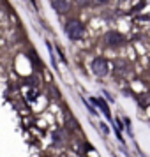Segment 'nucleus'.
<instances>
[{
    "mask_svg": "<svg viewBox=\"0 0 150 157\" xmlns=\"http://www.w3.org/2000/svg\"><path fill=\"white\" fill-rule=\"evenodd\" d=\"M65 32H67L69 39H72V41H79V39L83 37V34H85V29H83V25H81L79 21H69L67 23Z\"/></svg>",
    "mask_w": 150,
    "mask_h": 157,
    "instance_id": "nucleus-1",
    "label": "nucleus"
},
{
    "mask_svg": "<svg viewBox=\"0 0 150 157\" xmlns=\"http://www.w3.org/2000/svg\"><path fill=\"white\" fill-rule=\"evenodd\" d=\"M92 71L95 76H106L108 72H110V65L104 58H95L92 62Z\"/></svg>",
    "mask_w": 150,
    "mask_h": 157,
    "instance_id": "nucleus-2",
    "label": "nucleus"
},
{
    "mask_svg": "<svg viewBox=\"0 0 150 157\" xmlns=\"http://www.w3.org/2000/svg\"><path fill=\"white\" fill-rule=\"evenodd\" d=\"M106 43L110 46H120V44H124V37L118 32H110L106 36Z\"/></svg>",
    "mask_w": 150,
    "mask_h": 157,
    "instance_id": "nucleus-3",
    "label": "nucleus"
},
{
    "mask_svg": "<svg viewBox=\"0 0 150 157\" xmlns=\"http://www.w3.org/2000/svg\"><path fill=\"white\" fill-rule=\"evenodd\" d=\"M53 7L57 9L58 13H67L71 7V0H53Z\"/></svg>",
    "mask_w": 150,
    "mask_h": 157,
    "instance_id": "nucleus-4",
    "label": "nucleus"
},
{
    "mask_svg": "<svg viewBox=\"0 0 150 157\" xmlns=\"http://www.w3.org/2000/svg\"><path fill=\"white\" fill-rule=\"evenodd\" d=\"M94 102H95V104L101 108V111L106 115L108 118H111V113H110V109H108V104L104 102V101H102V99H94Z\"/></svg>",
    "mask_w": 150,
    "mask_h": 157,
    "instance_id": "nucleus-5",
    "label": "nucleus"
},
{
    "mask_svg": "<svg viewBox=\"0 0 150 157\" xmlns=\"http://www.w3.org/2000/svg\"><path fill=\"white\" fill-rule=\"evenodd\" d=\"M37 99V90H29L27 92V101H36Z\"/></svg>",
    "mask_w": 150,
    "mask_h": 157,
    "instance_id": "nucleus-6",
    "label": "nucleus"
},
{
    "mask_svg": "<svg viewBox=\"0 0 150 157\" xmlns=\"http://www.w3.org/2000/svg\"><path fill=\"white\" fill-rule=\"evenodd\" d=\"M95 2H99V4H106L108 0H95Z\"/></svg>",
    "mask_w": 150,
    "mask_h": 157,
    "instance_id": "nucleus-7",
    "label": "nucleus"
}]
</instances>
